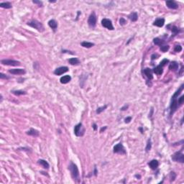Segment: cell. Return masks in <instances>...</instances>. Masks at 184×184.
Returning a JSON list of instances; mask_svg holds the SVG:
<instances>
[{"label":"cell","instance_id":"45","mask_svg":"<svg viewBox=\"0 0 184 184\" xmlns=\"http://www.w3.org/2000/svg\"><path fill=\"white\" fill-rule=\"evenodd\" d=\"M135 177H136V178H137V179H140V178H141L140 175H137H137H135Z\"/></svg>","mask_w":184,"mask_h":184},{"label":"cell","instance_id":"10","mask_svg":"<svg viewBox=\"0 0 184 184\" xmlns=\"http://www.w3.org/2000/svg\"><path fill=\"white\" fill-rule=\"evenodd\" d=\"M68 68L67 66H61V67L57 68L54 71V73L57 76H61V75L68 72Z\"/></svg>","mask_w":184,"mask_h":184},{"label":"cell","instance_id":"19","mask_svg":"<svg viewBox=\"0 0 184 184\" xmlns=\"http://www.w3.org/2000/svg\"><path fill=\"white\" fill-rule=\"evenodd\" d=\"M153 72H154L155 74L160 76V75H162L163 73V67L160 66V65H158L157 66L155 67L153 70Z\"/></svg>","mask_w":184,"mask_h":184},{"label":"cell","instance_id":"23","mask_svg":"<svg viewBox=\"0 0 184 184\" xmlns=\"http://www.w3.org/2000/svg\"><path fill=\"white\" fill-rule=\"evenodd\" d=\"M128 18H129L132 22H136V21L138 20V14H137V12H132V13L128 16Z\"/></svg>","mask_w":184,"mask_h":184},{"label":"cell","instance_id":"1","mask_svg":"<svg viewBox=\"0 0 184 184\" xmlns=\"http://www.w3.org/2000/svg\"><path fill=\"white\" fill-rule=\"evenodd\" d=\"M184 88V85L182 84L181 86V87L175 92V93L173 94V96H172L171 99V102H170V117H171L173 116V114L176 112V111L177 110V109L179 106L178 104V96L181 93V92H183Z\"/></svg>","mask_w":184,"mask_h":184},{"label":"cell","instance_id":"2","mask_svg":"<svg viewBox=\"0 0 184 184\" xmlns=\"http://www.w3.org/2000/svg\"><path fill=\"white\" fill-rule=\"evenodd\" d=\"M68 169L71 172V177L75 182H80V176H79V170L77 165L73 163V162L70 163L68 166Z\"/></svg>","mask_w":184,"mask_h":184},{"label":"cell","instance_id":"17","mask_svg":"<svg viewBox=\"0 0 184 184\" xmlns=\"http://www.w3.org/2000/svg\"><path fill=\"white\" fill-rule=\"evenodd\" d=\"M48 25L51 29L53 30L54 32H56V29L58 28V22L55 20H50L48 22Z\"/></svg>","mask_w":184,"mask_h":184},{"label":"cell","instance_id":"6","mask_svg":"<svg viewBox=\"0 0 184 184\" xmlns=\"http://www.w3.org/2000/svg\"><path fill=\"white\" fill-rule=\"evenodd\" d=\"M113 152H114V153L121 154V155H126L127 154V151H126L124 145H122V143H121V142L117 144L114 147Z\"/></svg>","mask_w":184,"mask_h":184},{"label":"cell","instance_id":"15","mask_svg":"<svg viewBox=\"0 0 184 184\" xmlns=\"http://www.w3.org/2000/svg\"><path fill=\"white\" fill-rule=\"evenodd\" d=\"M148 165L150 166V168L152 169V170H156L159 165V162L157 160H152L151 161H150L148 163Z\"/></svg>","mask_w":184,"mask_h":184},{"label":"cell","instance_id":"41","mask_svg":"<svg viewBox=\"0 0 184 184\" xmlns=\"http://www.w3.org/2000/svg\"><path fill=\"white\" fill-rule=\"evenodd\" d=\"M97 173H98V170H97L96 166L95 165V166H94V170H93V175H94L95 176H97Z\"/></svg>","mask_w":184,"mask_h":184},{"label":"cell","instance_id":"46","mask_svg":"<svg viewBox=\"0 0 184 184\" xmlns=\"http://www.w3.org/2000/svg\"><path fill=\"white\" fill-rule=\"evenodd\" d=\"M139 129L140 130L141 133H143V129H142V127H140V128H139Z\"/></svg>","mask_w":184,"mask_h":184},{"label":"cell","instance_id":"29","mask_svg":"<svg viewBox=\"0 0 184 184\" xmlns=\"http://www.w3.org/2000/svg\"><path fill=\"white\" fill-rule=\"evenodd\" d=\"M152 148V142H151V140L150 139H148V142H147V146L145 148V150L146 152H148L151 150Z\"/></svg>","mask_w":184,"mask_h":184},{"label":"cell","instance_id":"7","mask_svg":"<svg viewBox=\"0 0 184 184\" xmlns=\"http://www.w3.org/2000/svg\"><path fill=\"white\" fill-rule=\"evenodd\" d=\"M96 22H97V18H96V15L95 14L94 12H93L92 14H90L89 19H88V25L89 26V28H94L96 25Z\"/></svg>","mask_w":184,"mask_h":184},{"label":"cell","instance_id":"22","mask_svg":"<svg viewBox=\"0 0 184 184\" xmlns=\"http://www.w3.org/2000/svg\"><path fill=\"white\" fill-rule=\"evenodd\" d=\"M37 163H38V164H39V165H41L42 168H44L45 169H48V168H49V167H50L49 163H48L46 160H45L40 159V160L37 161Z\"/></svg>","mask_w":184,"mask_h":184},{"label":"cell","instance_id":"37","mask_svg":"<svg viewBox=\"0 0 184 184\" xmlns=\"http://www.w3.org/2000/svg\"><path fill=\"white\" fill-rule=\"evenodd\" d=\"M0 78H1V79H9V77L7 76H6L5 74H4V73H0Z\"/></svg>","mask_w":184,"mask_h":184},{"label":"cell","instance_id":"14","mask_svg":"<svg viewBox=\"0 0 184 184\" xmlns=\"http://www.w3.org/2000/svg\"><path fill=\"white\" fill-rule=\"evenodd\" d=\"M164 24H165V19H163V18L157 19L153 22L154 26H156L158 28H162L164 25Z\"/></svg>","mask_w":184,"mask_h":184},{"label":"cell","instance_id":"43","mask_svg":"<svg viewBox=\"0 0 184 184\" xmlns=\"http://www.w3.org/2000/svg\"><path fill=\"white\" fill-rule=\"evenodd\" d=\"M106 128H107V127H106V126H105L104 127H102V128L100 129V132H103V131H104Z\"/></svg>","mask_w":184,"mask_h":184},{"label":"cell","instance_id":"4","mask_svg":"<svg viewBox=\"0 0 184 184\" xmlns=\"http://www.w3.org/2000/svg\"><path fill=\"white\" fill-rule=\"evenodd\" d=\"M183 149H181L180 151L176 152L172 155V160L175 162H178L181 163H184V155L182 153Z\"/></svg>","mask_w":184,"mask_h":184},{"label":"cell","instance_id":"31","mask_svg":"<svg viewBox=\"0 0 184 184\" xmlns=\"http://www.w3.org/2000/svg\"><path fill=\"white\" fill-rule=\"evenodd\" d=\"M169 48H170V46L169 45H162V46H160V50L162 51V52H163V53H165V52H167L168 50H169Z\"/></svg>","mask_w":184,"mask_h":184},{"label":"cell","instance_id":"24","mask_svg":"<svg viewBox=\"0 0 184 184\" xmlns=\"http://www.w3.org/2000/svg\"><path fill=\"white\" fill-rule=\"evenodd\" d=\"M68 63L72 65H77L80 64V61L77 58H71L68 60Z\"/></svg>","mask_w":184,"mask_h":184},{"label":"cell","instance_id":"36","mask_svg":"<svg viewBox=\"0 0 184 184\" xmlns=\"http://www.w3.org/2000/svg\"><path fill=\"white\" fill-rule=\"evenodd\" d=\"M184 96H181L179 99H178V104L179 106L182 105L184 104Z\"/></svg>","mask_w":184,"mask_h":184},{"label":"cell","instance_id":"38","mask_svg":"<svg viewBox=\"0 0 184 184\" xmlns=\"http://www.w3.org/2000/svg\"><path fill=\"white\" fill-rule=\"evenodd\" d=\"M131 120H132V117H127V118H125V119H124V122L129 123Z\"/></svg>","mask_w":184,"mask_h":184},{"label":"cell","instance_id":"18","mask_svg":"<svg viewBox=\"0 0 184 184\" xmlns=\"http://www.w3.org/2000/svg\"><path fill=\"white\" fill-rule=\"evenodd\" d=\"M26 133H27L28 135L32 136V137H38V136H39V134H40V132H39L37 129H33V128H31L30 129L29 131H28Z\"/></svg>","mask_w":184,"mask_h":184},{"label":"cell","instance_id":"12","mask_svg":"<svg viewBox=\"0 0 184 184\" xmlns=\"http://www.w3.org/2000/svg\"><path fill=\"white\" fill-rule=\"evenodd\" d=\"M143 73H144V74L145 75V76L148 78V79L149 81H151V80L153 78V70H152L151 68H147L144 69Z\"/></svg>","mask_w":184,"mask_h":184},{"label":"cell","instance_id":"9","mask_svg":"<svg viewBox=\"0 0 184 184\" xmlns=\"http://www.w3.org/2000/svg\"><path fill=\"white\" fill-rule=\"evenodd\" d=\"M1 63L4 65H9V66H18L20 65V62L11 60V59H4L1 61Z\"/></svg>","mask_w":184,"mask_h":184},{"label":"cell","instance_id":"16","mask_svg":"<svg viewBox=\"0 0 184 184\" xmlns=\"http://www.w3.org/2000/svg\"><path fill=\"white\" fill-rule=\"evenodd\" d=\"M178 68H179V64H178V62L176 61H172L169 65V69L170 71H178Z\"/></svg>","mask_w":184,"mask_h":184},{"label":"cell","instance_id":"11","mask_svg":"<svg viewBox=\"0 0 184 184\" xmlns=\"http://www.w3.org/2000/svg\"><path fill=\"white\" fill-rule=\"evenodd\" d=\"M9 73L13 75H23L26 73V71L25 69L22 68H15V69H10L8 71Z\"/></svg>","mask_w":184,"mask_h":184},{"label":"cell","instance_id":"47","mask_svg":"<svg viewBox=\"0 0 184 184\" xmlns=\"http://www.w3.org/2000/svg\"><path fill=\"white\" fill-rule=\"evenodd\" d=\"M49 2L52 3V2H56V1H49Z\"/></svg>","mask_w":184,"mask_h":184},{"label":"cell","instance_id":"8","mask_svg":"<svg viewBox=\"0 0 184 184\" xmlns=\"http://www.w3.org/2000/svg\"><path fill=\"white\" fill-rule=\"evenodd\" d=\"M101 25L104 28L109 30H114V26L112 25V22L111 20L107 18H104L101 20Z\"/></svg>","mask_w":184,"mask_h":184},{"label":"cell","instance_id":"13","mask_svg":"<svg viewBox=\"0 0 184 184\" xmlns=\"http://www.w3.org/2000/svg\"><path fill=\"white\" fill-rule=\"evenodd\" d=\"M167 7L172 9H176L178 8V4L175 1H165Z\"/></svg>","mask_w":184,"mask_h":184},{"label":"cell","instance_id":"40","mask_svg":"<svg viewBox=\"0 0 184 184\" xmlns=\"http://www.w3.org/2000/svg\"><path fill=\"white\" fill-rule=\"evenodd\" d=\"M129 108V105H127V104H125L123 107H122L120 109L122 110V111H125V110H127V109Z\"/></svg>","mask_w":184,"mask_h":184},{"label":"cell","instance_id":"20","mask_svg":"<svg viewBox=\"0 0 184 184\" xmlns=\"http://www.w3.org/2000/svg\"><path fill=\"white\" fill-rule=\"evenodd\" d=\"M71 81V77L69 75H65V76H63V77L61 78V79H60L61 83L63 84H66L69 83Z\"/></svg>","mask_w":184,"mask_h":184},{"label":"cell","instance_id":"5","mask_svg":"<svg viewBox=\"0 0 184 184\" xmlns=\"http://www.w3.org/2000/svg\"><path fill=\"white\" fill-rule=\"evenodd\" d=\"M84 132L85 129L83 127L82 123H79L77 125L75 126L74 127V134L77 136V137H81L84 134Z\"/></svg>","mask_w":184,"mask_h":184},{"label":"cell","instance_id":"21","mask_svg":"<svg viewBox=\"0 0 184 184\" xmlns=\"http://www.w3.org/2000/svg\"><path fill=\"white\" fill-rule=\"evenodd\" d=\"M167 28L172 31L173 35H176L178 33L180 32V30L176 26H175V25H169L167 26Z\"/></svg>","mask_w":184,"mask_h":184},{"label":"cell","instance_id":"42","mask_svg":"<svg viewBox=\"0 0 184 184\" xmlns=\"http://www.w3.org/2000/svg\"><path fill=\"white\" fill-rule=\"evenodd\" d=\"M157 56H157V54H153V55H152V56H151V59H152V60H155V59L157 58Z\"/></svg>","mask_w":184,"mask_h":184},{"label":"cell","instance_id":"44","mask_svg":"<svg viewBox=\"0 0 184 184\" xmlns=\"http://www.w3.org/2000/svg\"><path fill=\"white\" fill-rule=\"evenodd\" d=\"M93 129L96 131V129H97V127H96V124L94 123V124H93Z\"/></svg>","mask_w":184,"mask_h":184},{"label":"cell","instance_id":"35","mask_svg":"<svg viewBox=\"0 0 184 184\" xmlns=\"http://www.w3.org/2000/svg\"><path fill=\"white\" fill-rule=\"evenodd\" d=\"M168 63H169V61H168V59H163L162 61L160 63V65L162 66V67H164Z\"/></svg>","mask_w":184,"mask_h":184},{"label":"cell","instance_id":"33","mask_svg":"<svg viewBox=\"0 0 184 184\" xmlns=\"http://www.w3.org/2000/svg\"><path fill=\"white\" fill-rule=\"evenodd\" d=\"M174 50H175V52H176V53L181 52V51L182 50V47H181V45H176V46L175 47V48H174Z\"/></svg>","mask_w":184,"mask_h":184},{"label":"cell","instance_id":"27","mask_svg":"<svg viewBox=\"0 0 184 184\" xmlns=\"http://www.w3.org/2000/svg\"><path fill=\"white\" fill-rule=\"evenodd\" d=\"M153 42L154 44L156 45H160V46H162L164 44L165 41L161 40V39H160L159 37H155V38L153 39Z\"/></svg>","mask_w":184,"mask_h":184},{"label":"cell","instance_id":"25","mask_svg":"<svg viewBox=\"0 0 184 184\" xmlns=\"http://www.w3.org/2000/svg\"><path fill=\"white\" fill-rule=\"evenodd\" d=\"M0 7L1 8H4V9H11L12 7V5L10 2L7 1V2H1L0 3Z\"/></svg>","mask_w":184,"mask_h":184},{"label":"cell","instance_id":"26","mask_svg":"<svg viewBox=\"0 0 184 184\" xmlns=\"http://www.w3.org/2000/svg\"><path fill=\"white\" fill-rule=\"evenodd\" d=\"M81 45L84 48H90L94 45V43L90 42H87V41H84L81 43Z\"/></svg>","mask_w":184,"mask_h":184},{"label":"cell","instance_id":"28","mask_svg":"<svg viewBox=\"0 0 184 184\" xmlns=\"http://www.w3.org/2000/svg\"><path fill=\"white\" fill-rule=\"evenodd\" d=\"M12 93L16 96H20V95H25L27 93L25 91H22V90H17V91H12Z\"/></svg>","mask_w":184,"mask_h":184},{"label":"cell","instance_id":"32","mask_svg":"<svg viewBox=\"0 0 184 184\" xmlns=\"http://www.w3.org/2000/svg\"><path fill=\"white\" fill-rule=\"evenodd\" d=\"M170 181H174L176 178V174L174 172H170Z\"/></svg>","mask_w":184,"mask_h":184},{"label":"cell","instance_id":"34","mask_svg":"<svg viewBox=\"0 0 184 184\" xmlns=\"http://www.w3.org/2000/svg\"><path fill=\"white\" fill-rule=\"evenodd\" d=\"M127 23V20H126L124 18L121 17V18L120 19V25L124 26V25H125Z\"/></svg>","mask_w":184,"mask_h":184},{"label":"cell","instance_id":"39","mask_svg":"<svg viewBox=\"0 0 184 184\" xmlns=\"http://www.w3.org/2000/svg\"><path fill=\"white\" fill-rule=\"evenodd\" d=\"M32 2H33L34 4H39V5L41 6V7H42V2L40 1H36V0H35V1H32Z\"/></svg>","mask_w":184,"mask_h":184},{"label":"cell","instance_id":"30","mask_svg":"<svg viewBox=\"0 0 184 184\" xmlns=\"http://www.w3.org/2000/svg\"><path fill=\"white\" fill-rule=\"evenodd\" d=\"M106 108H107V105H104V106H102L99 107V108L96 109V114H101V113L102 112H104Z\"/></svg>","mask_w":184,"mask_h":184},{"label":"cell","instance_id":"3","mask_svg":"<svg viewBox=\"0 0 184 184\" xmlns=\"http://www.w3.org/2000/svg\"><path fill=\"white\" fill-rule=\"evenodd\" d=\"M28 25H29L30 27L32 28H35V30H37L40 32H42L45 30L43 25L37 20H32L31 21L28 22Z\"/></svg>","mask_w":184,"mask_h":184}]
</instances>
